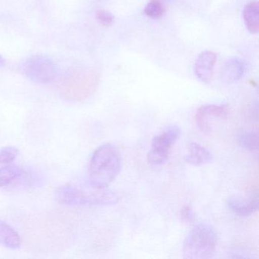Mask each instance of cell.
Here are the masks:
<instances>
[{"instance_id": "obj_1", "label": "cell", "mask_w": 259, "mask_h": 259, "mask_svg": "<svg viewBox=\"0 0 259 259\" xmlns=\"http://www.w3.org/2000/svg\"><path fill=\"white\" fill-rule=\"evenodd\" d=\"M120 153L112 144L98 147L92 154L89 166V182L92 187L105 189L111 184L122 169Z\"/></svg>"}, {"instance_id": "obj_2", "label": "cell", "mask_w": 259, "mask_h": 259, "mask_svg": "<svg viewBox=\"0 0 259 259\" xmlns=\"http://www.w3.org/2000/svg\"><path fill=\"white\" fill-rule=\"evenodd\" d=\"M55 198L60 204L68 206L113 205L119 200L117 194L111 191L97 188L89 190L72 185L57 188Z\"/></svg>"}, {"instance_id": "obj_3", "label": "cell", "mask_w": 259, "mask_h": 259, "mask_svg": "<svg viewBox=\"0 0 259 259\" xmlns=\"http://www.w3.org/2000/svg\"><path fill=\"white\" fill-rule=\"evenodd\" d=\"M218 237L215 229L210 224L195 226L185 238L183 245L184 258L208 259L214 256Z\"/></svg>"}, {"instance_id": "obj_4", "label": "cell", "mask_w": 259, "mask_h": 259, "mask_svg": "<svg viewBox=\"0 0 259 259\" xmlns=\"http://www.w3.org/2000/svg\"><path fill=\"white\" fill-rule=\"evenodd\" d=\"M98 75L93 69L74 71L61 81L60 90L65 98L81 101L94 93L98 83Z\"/></svg>"}, {"instance_id": "obj_5", "label": "cell", "mask_w": 259, "mask_h": 259, "mask_svg": "<svg viewBox=\"0 0 259 259\" xmlns=\"http://www.w3.org/2000/svg\"><path fill=\"white\" fill-rule=\"evenodd\" d=\"M181 135V128L177 125H170L155 136L151 142L147 154L148 163L153 166L164 164L169 158L171 148Z\"/></svg>"}, {"instance_id": "obj_6", "label": "cell", "mask_w": 259, "mask_h": 259, "mask_svg": "<svg viewBox=\"0 0 259 259\" xmlns=\"http://www.w3.org/2000/svg\"><path fill=\"white\" fill-rule=\"evenodd\" d=\"M229 115L230 109L226 104L201 106L195 113V124L204 134H211L218 125L227 120Z\"/></svg>"}, {"instance_id": "obj_7", "label": "cell", "mask_w": 259, "mask_h": 259, "mask_svg": "<svg viewBox=\"0 0 259 259\" xmlns=\"http://www.w3.org/2000/svg\"><path fill=\"white\" fill-rule=\"evenodd\" d=\"M25 75L34 82L46 84L51 82L57 75V68L54 61L47 56L36 55L30 57L24 65Z\"/></svg>"}, {"instance_id": "obj_8", "label": "cell", "mask_w": 259, "mask_h": 259, "mask_svg": "<svg viewBox=\"0 0 259 259\" xmlns=\"http://www.w3.org/2000/svg\"><path fill=\"white\" fill-rule=\"evenodd\" d=\"M259 198L257 195L248 196L233 195L227 199V207L234 214L247 218L254 214L258 209Z\"/></svg>"}, {"instance_id": "obj_9", "label": "cell", "mask_w": 259, "mask_h": 259, "mask_svg": "<svg viewBox=\"0 0 259 259\" xmlns=\"http://www.w3.org/2000/svg\"><path fill=\"white\" fill-rule=\"evenodd\" d=\"M217 60L218 55L213 51H204L198 55L195 63V73L200 81L204 83L211 81Z\"/></svg>"}, {"instance_id": "obj_10", "label": "cell", "mask_w": 259, "mask_h": 259, "mask_svg": "<svg viewBox=\"0 0 259 259\" xmlns=\"http://www.w3.org/2000/svg\"><path fill=\"white\" fill-rule=\"evenodd\" d=\"M186 163L193 166H203L211 163L213 155L210 151L196 142H190L187 145L186 154L184 157Z\"/></svg>"}, {"instance_id": "obj_11", "label": "cell", "mask_w": 259, "mask_h": 259, "mask_svg": "<svg viewBox=\"0 0 259 259\" xmlns=\"http://www.w3.org/2000/svg\"><path fill=\"white\" fill-rule=\"evenodd\" d=\"M245 72L244 62L238 58H232L226 62L221 69V80L226 84H231L240 79Z\"/></svg>"}, {"instance_id": "obj_12", "label": "cell", "mask_w": 259, "mask_h": 259, "mask_svg": "<svg viewBox=\"0 0 259 259\" xmlns=\"http://www.w3.org/2000/svg\"><path fill=\"white\" fill-rule=\"evenodd\" d=\"M21 238L19 233L7 223L0 221V245L11 249L20 248Z\"/></svg>"}, {"instance_id": "obj_13", "label": "cell", "mask_w": 259, "mask_h": 259, "mask_svg": "<svg viewBox=\"0 0 259 259\" xmlns=\"http://www.w3.org/2000/svg\"><path fill=\"white\" fill-rule=\"evenodd\" d=\"M245 27L251 34H257L259 31V10L257 2L247 4L242 12Z\"/></svg>"}, {"instance_id": "obj_14", "label": "cell", "mask_w": 259, "mask_h": 259, "mask_svg": "<svg viewBox=\"0 0 259 259\" xmlns=\"http://www.w3.org/2000/svg\"><path fill=\"white\" fill-rule=\"evenodd\" d=\"M25 170L16 166H4L0 168V187L9 186L15 180L23 177Z\"/></svg>"}, {"instance_id": "obj_15", "label": "cell", "mask_w": 259, "mask_h": 259, "mask_svg": "<svg viewBox=\"0 0 259 259\" xmlns=\"http://www.w3.org/2000/svg\"><path fill=\"white\" fill-rule=\"evenodd\" d=\"M237 142L239 146L247 151H257L258 135L257 133L252 131L243 132L238 136Z\"/></svg>"}, {"instance_id": "obj_16", "label": "cell", "mask_w": 259, "mask_h": 259, "mask_svg": "<svg viewBox=\"0 0 259 259\" xmlns=\"http://www.w3.org/2000/svg\"><path fill=\"white\" fill-rule=\"evenodd\" d=\"M164 12V6L160 0H151L147 4L144 10V13L151 19H158L161 17Z\"/></svg>"}, {"instance_id": "obj_17", "label": "cell", "mask_w": 259, "mask_h": 259, "mask_svg": "<svg viewBox=\"0 0 259 259\" xmlns=\"http://www.w3.org/2000/svg\"><path fill=\"white\" fill-rule=\"evenodd\" d=\"M19 154V151L16 147L8 146L0 150V163L8 164L14 161Z\"/></svg>"}, {"instance_id": "obj_18", "label": "cell", "mask_w": 259, "mask_h": 259, "mask_svg": "<svg viewBox=\"0 0 259 259\" xmlns=\"http://www.w3.org/2000/svg\"><path fill=\"white\" fill-rule=\"evenodd\" d=\"M96 19L103 26H110L114 22V16L106 10H99L97 12Z\"/></svg>"}, {"instance_id": "obj_19", "label": "cell", "mask_w": 259, "mask_h": 259, "mask_svg": "<svg viewBox=\"0 0 259 259\" xmlns=\"http://www.w3.org/2000/svg\"><path fill=\"white\" fill-rule=\"evenodd\" d=\"M181 217L184 221H187V222L194 221L195 215H194L190 206H185L183 207V210H181Z\"/></svg>"}, {"instance_id": "obj_20", "label": "cell", "mask_w": 259, "mask_h": 259, "mask_svg": "<svg viewBox=\"0 0 259 259\" xmlns=\"http://www.w3.org/2000/svg\"><path fill=\"white\" fill-rule=\"evenodd\" d=\"M4 62H5L4 61V59L0 56V66H2V65L4 64Z\"/></svg>"}]
</instances>
